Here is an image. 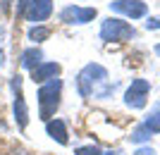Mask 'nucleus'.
Listing matches in <instances>:
<instances>
[{
  "instance_id": "f257e3e1",
  "label": "nucleus",
  "mask_w": 160,
  "mask_h": 155,
  "mask_svg": "<svg viewBox=\"0 0 160 155\" xmlns=\"http://www.w3.org/2000/svg\"><path fill=\"white\" fill-rule=\"evenodd\" d=\"M77 91L81 98H108L115 91V84H108V69L98 62H88L86 67L77 74Z\"/></svg>"
},
{
  "instance_id": "f03ea898",
  "label": "nucleus",
  "mask_w": 160,
  "mask_h": 155,
  "mask_svg": "<svg viewBox=\"0 0 160 155\" xmlns=\"http://www.w3.org/2000/svg\"><path fill=\"white\" fill-rule=\"evenodd\" d=\"M38 117L41 119H53V115L60 108V98H62V79H50L38 88Z\"/></svg>"
},
{
  "instance_id": "7ed1b4c3",
  "label": "nucleus",
  "mask_w": 160,
  "mask_h": 155,
  "mask_svg": "<svg viewBox=\"0 0 160 155\" xmlns=\"http://www.w3.org/2000/svg\"><path fill=\"white\" fill-rule=\"evenodd\" d=\"M134 36H136L134 27L120 17H108L100 24V41L105 43H124V41H132Z\"/></svg>"
},
{
  "instance_id": "20e7f679",
  "label": "nucleus",
  "mask_w": 160,
  "mask_h": 155,
  "mask_svg": "<svg viewBox=\"0 0 160 155\" xmlns=\"http://www.w3.org/2000/svg\"><path fill=\"white\" fill-rule=\"evenodd\" d=\"M10 86H12V93H14V100H12V112H14V124L24 131L29 124V108H27V100H24V91H22V76L14 74L12 81H10Z\"/></svg>"
},
{
  "instance_id": "39448f33",
  "label": "nucleus",
  "mask_w": 160,
  "mask_h": 155,
  "mask_svg": "<svg viewBox=\"0 0 160 155\" xmlns=\"http://www.w3.org/2000/svg\"><path fill=\"white\" fill-rule=\"evenodd\" d=\"M148 91H151V84H148L146 79H134L132 86H129L127 93H124V103H127V108H132V110L146 108Z\"/></svg>"
},
{
  "instance_id": "423d86ee",
  "label": "nucleus",
  "mask_w": 160,
  "mask_h": 155,
  "mask_svg": "<svg viewBox=\"0 0 160 155\" xmlns=\"http://www.w3.org/2000/svg\"><path fill=\"white\" fill-rule=\"evenodd\" d=\"M96 7H79V5H67L60 12L62 24H88L96 19Z\"/></svg>"
},
{
  "instance_id": "0eeeda50",
  "label": "nucleus",
  "mask_w": 160,
  "mask_h": 155,
  "mask_svg": "<svg viewBox=\"0 0 160 155\" xmlns=\"http://www.w3.org/2000/svg\"><path fill=\"white\" fill-rule=\"evenodd\" d=\"M110 10H115L117 14H124L129 19H141L148 12L146 2H141V0H115L110 2Z\"/></svg>"
},
{
  "instance_id": "6e6552de",
  "label": "nucleus",
  "mask_w": 160,
  "mask_h": 155,
  "mask_svg": "<svg viewBox=\"0 0 160 155\" xmlns=\"http://www.w3.org/2000/svg\"><path fill=\"white\" fill-rule=\"evenodd\" d=\"M50 14H53V0H31L27 12H24V17L31 24H43Z\"/></svg>"
},
{
  "instance_id": "1a4fd4ad",
  "label": "nucleus",
  "mask_w": 160,
  "mask_h": 155,
  "mask_svg": "<svg viewBox=\"0 0 160 155\" xmlns=\"http://www.w3.org/2000/svg\"><path fill=\"white\" fill-rule=\"evenodd\" d=\"M60 65L58 62H41L38 67L31 69V81L33 84H46L50 79H58L60 76Z\"/></svg>"
},
{
  "instance_id": "9d476101",
  "label": "nucleus",
  "mask_w": 160,
  "mask_h": 155,
  "mask_svg": "<svg viewBox=\"0 0 160 155\" xmlns=\"http://www.w3.org/2000/svg\"><path fill=\"white\" fill-rule=\"evenodd\" d=\"M46 134L53 138V141H58L60 146H67L69 143V134H67V127L62 119H48L46 122Z\"/></svg>"
},
{
  "instance_id": "9b49d317",
  "label": "nucleus",
  "mask_w": 160,
  "mask_h": 155,
  "mask_svg": "<svg viewBox=\"0 0 160 155\" xmlns=\"http://www.w3.org/2000/svg\"><path fill=\"white\" fill-rule=\"evenodd\" d=\"M41 62H43V50H41L38 46H31L22 53V67L29 69V72H31L33 67H38Z\"/></svg>"
},
{
  "instance_id": "f8f14e48",
  "label": "nucleus",
  "mask_w": 160,
  "mask_h": 155,
  "mask_svg": "<svg viewBox=\"0 0 160 155\" xmlns=\"http://www.w3.org/2000/svg\"><path fill=\"white\" fill-rule=\"evenodd\" d=\"M48 36H50V27H46V24H33V27L27 31V38L31 41V43H36V46L43 43Z\"/></svg>"
},
{
  "instance_id": "ddd939ff",
  "label": "nucleus",
  "mask_w": 160,
  "mask_h": 155,
  "mask_svg": "<svg viewBox=\"0 0 160 155\" xmlns=\"http://www.w3.org/2000/svg\"><path fill=\"white\" fill-rule=\"evenodd\" d=\"M143 127H146L151 134H160V103H155V105H153L151 115L143 119Z\"/></svg>"
},
{
  "instance_id": "4468645a",
  "label": "nucleus",
  "mask_w": 160,
  "mask_h": 155,
  "mask_svg": "<svg viewBox=\"0 0 160 155\" xmlns=\"http://www.w3.org/2000/svg\"><path fill=\"white\" fill-rule=\"evenodd\" d=\"M129 138H132L134 143H143V141H148V138H151V131H148L143 124H139V127L134 129V134L129 136Z\"/></svg>"
},
{
  "instance_id": "2eb2a0df",
  "label": "nucleus",
  "mask_w": 160,
  "mask_h": 155,
  "mask_svg": "<svg viewBox=\"0 0 160 155\" xmlns=\"http://www.w3.org/2000/svg\"><path fill=\"white\" fill-rule=\"evenodd\" d=\"M74 155H103V153H100V148H96V146H81V148L74 150Z\"/></svg>"
},
{
  "instance_id": "dca6fc26",
  "label": "nucleus",
  "mask_w": 160,
  "mask_h": 155,
  "mask_svg": "<svg viewBox=\"0 0 160 155\" xmlns=\"http://www.w3.org/2000/svg\"><path fill=\"white\" fill-rule=\"evenodd\" d=\"M31 0H17V17H24V12H27V7Z\"/></svg>"
},
{
  "instance_id": "f3484780",
  "label": "nucleus",
  "mask_w": 160,
  "mask_h": 155,
  "mask_svg": "<svg viewBox=\"0 0 160 155\" xmlns=\"http://www.w3.org/2000/svg\"><path fill=\"white\" fill-rule=\"evenodd\" d=\"M146 29H148V31H155V29H160V17H151V19L146 22Z\"/></svg>"
},
{
  "instance_id": "a211bd4d",
  "label": "nucleus",
  "mask_w": 160,
  "mask_h": 155,
  "mask_svg": "<svg viewBox=\"0 0 160 155\" xmlns=\"http://www.w3.org/2000/svg\"><path fill=\"white\" fill-rule=\"evenodd\" d=\"M7 155H31L27 148H22V146H14V148H10V153Z\"/></svg>"
},
{
  "instance_id": "6ab92c4d",
  "label": "nucleus",
  "mask_w": 160,
  "mask_h": 155,
  "mask_svg": "<svg viewBox=\"0 0 160 155\" xmlns=\"http://www.w3.org/2000/svg\"><path fill=\"white\" fill-rule=\"evenodd\" d=\"M10 5H12V0H0V12L10 14Z\"/></svg>"
},
{
  "instance_id": "aec40b11",
  "label": "nucleus",
  "mask_w": 160,
  "mask_h": 155,
  "mask_svg": "<svg viewBox=\"0 0 160 155\" xmlns=\"http://www.w3.org/2000/svg\"><path fill=\"white\" fill-rule=\"evenodd\" d=\"M136 155H155V150H153V148H141Z\"/></svg>"
},
{
  "instance_id": "412c9836",
  "label": "nucleus",
  "mask_w": 160,
  "mask_h": 155,
  "mask_svg": "<svg viewBox=\"0 0 160 155\" xmlns=\"http://www.w3.org/2000/svg\"><path fill=\"white\" fill-rule=\"evenodd\" d=\"M2 41H5V27L0 24V48H2Z\"/></svg>"
},
{
  "instance_id": "4be33fe9",
  "label": "nucleus",
  "mask_w": 160,
  "mask_h": 155,
  "mask_svg": "<svg viewBox=\"0 0 160 155\" xmlns=\"http://www.w3.org/2000/svg\"><path fill=\"white\" fill-rule=\"evenodd\" d=\"M155 55H158V57H160V43H158V46H155Z\"/></svg>"
}]
</instances>
